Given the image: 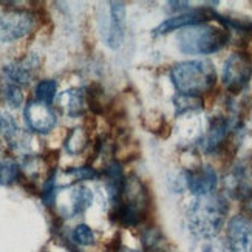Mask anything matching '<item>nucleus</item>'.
Masks as SVG:
<instances>
[{
  "label": "nucleus",
  "instance_id": "nucleus-1",
  "mask_svg": "<svg viewBox=\"0 0 252 252\" xmlns=\"http://www.w3.org/2000/svg\"><path fill=\"white\" fill-rule=\"evenodd\" d=\"M227 212L229 204L221 195L211 193L195 196L186 214L189 231L198 238L212 240L221 232Z\"/></svg>",
  "mask_w": 252,
  "mask_h": 252
},
{
  "label": "nucleus",
  "instance_id": "nucleus-2",
  "mask_svg": "<svg viewBox=\"0 0 252 252\" xmlns=\"http://www.w3.org/2000/svg\"><path fill=\"white\" fill-rule=\"evenodd\" d=\"M170 79L181 96L200 97L214 89L217 71L211 61H186L173 65L170 70Z\"/></svg>",
  "mask_w": 252,
  "mask_h": 252
},
{
  "label": "nucleus",
  "instance_id": "nucleus-3",
  "mask_svg": "<svg viewBox=\"0 0 252 252\" xmlns=\"http://www.w3.org/2000/svg\"><path fill=\"white\" fill-rule=\"evenodd\" d=\"M231 40V32L226 27H215L209 24H200L181 30L177 37L178 47L184 54L207 56L220 51Z\"/></svg>",
  "mask_w": 252,
  "mask_h": 252
},
{
  "label": "nucleus",
  "instance_id": "nucleus-4",
  "mask_svg": "<svg viewBox=\"0 0 252 252\" xmlns=\"http://www.w3.org/2000/svg\"><path fill=\"white\" fill-rule=\"evenodd\" d=\"M252 78V61L248 53L237 51L231 54L223 67L221 81L229 93L238 94L245 90Z\"/></svg>",
  "mask_w": 252,
  "mask_h": 252
},
{
  "label": "nucleus",
  "instance_id": "nucleus-5",
  "mask_svg": "<svg viewBox=\"0 0 252 252\" xmlns=\"http://www.w3.org/2000/svg\"><path fill=\"white\" fill-rule=\"evenodd\" d=\"M36 14L27 9H6L0 13V42H14L30 34Z\"/></svg>",
  "mask_w": 252,
  "mask_h": 252
},
{
  "label": "nucleus",
  "instance_id": "nucleus-6",
  "mask_svg": "<svg viewBox=\"0 0 252 252\" xmlns=\"http://www.w3.org/2000/svg\"><path fill=\"white\" fill-rule=\"evenodd\" d=\"M227 252H252V220L245 215H235L227 221Z\"/></svg>",
  "mask_w": 252,
  "mask_h": 252
},
{
  "label": "nucleus",
  "instance_id": "nucleus-7",
  "mask_svg": "<svg viewBox=\"0 0 252 252\" xmlns=\"http://www.w3.org/2000/svg\"><path fill=\"white\" fill-rule=\"evenodd\" d=\"M24 116L28 128L42 135L50 133L58 124V116L51 108V105L39 102L36 99H30L27 102Z\"/></svg>",
  "mask_w": 252,
  "mask_h": 252
},
{
  "label": "nucleus",
  "instance_id": "nucleus-8",
  "mask_svg": "<svg viewBox=\"0 0 252 252\" xmlns=\"http://www.w3.org/2000/svg\"><path fill=\"white\" fill-rule=\"evenodd\" d=\"M184 184L195 196L215 193L218 177L211 166H198L184 172Z\"/></svg>",
  "mask_w": 252,
  "mask_h": 252
},
{
  "label": "nucleus",
  "instance_id": "nucleus-9",
  "mask_svg": "<svg viewBox=\"0 0 252 252\" xmlns=\"http://www.w3.org/2000/svg\"><path fill=\"white\" fill-rule=\"evenodd\" d=\"M212 16H215V14L211 9L196 8L193 11H188V13H183V14L166 19L158 28H155V32H153V34L161 36V34H167V32L175 31V30H184V28L193 27V25L206 24Z\"/></svg>",
  "mask_w": 252,
  "mask_h": 252
},
{
  "label": "nucleus",
  "instance_id": "nucleus-10",
  "mask_svg": "<svg viewBox=\"0 0 252 252\" xmlns=\"http://www.w3.org/2000/svg\"><path fill=\"white\" fill-rule=\"evenodd\" d=\"M126 36V5L123 2L108 3V28L105 31V43L112 50L123 45Z\"/></svg>",
  "mask_w": 252,
  "mask_h": 252
},
{
  "label": "nucleus",
  "instance_id": "nucleus-11",
  "mask_svg": "<svg viewBox=\"0 0 252 252\" xmlns=\"http://www.w3.org/2000/svg\"><path fill=\"white\" fill-rule=\"evenodd\" d=\"M40 65V61L36 54H30L25 59H20V61H16L13 63L6 65L3 68V74L9 79L8 82L11 84H16V85H27L30 84L32 74L34 71L39 68Z\"/></svg>",
  "mask_w": 252,
  "mask_h": 252
},
{
  "label": "nucleus",
  "instance_id": "nucleus-12",
  "mask_svg": "<svg viewBox=\"0 0 252 252\" xmlns=\"http://www.w3.org/2000/svg\"><path fill=\"white\" fill-rule=\"evenodd\" d=\"M227 133H229V121L223 116H217L214 118L211 124H209V130H207V135L204 138V150L207 153H214L217 150H220L227 139Z\"/></svg>",
  "mask_w": 252,
  "mask_h": 252
},
{
  "label": "nucleus",
  "instance_id": "nucleus-13",
  "mask_svg": "<svg viewBox=\"0 0 252 252\" xmlns=\"http://www.w3.org/2000/svg\"><path fill=\"white\" fill-rule=\"evenodd\" d=\"M0 135L13 149H24L27 146V141L24 139V135H22L14 118L5 112L0 113Z\"/></svg>",
  "mask_w": 252,
  "mask_h": 252
},
{
  "label": "nucleus",
  "instance_id": "nucleus-14",
  "mask_svg": "<svg viewBox=\"0 0 252 252\" xmlns=\"http://www.w3.org/2000/svg\"><path fill=\"white\" fill-rule=\"evenodd\" d=\"M71 200V214L70 215H82L93 203V192L82 184L74 186L70 193Z\"/></svg>",
  "mask_w": 252,
  "mask_h": 252
},
{
  "label": "nucleus",
  "instance_id": "nucleus-15",
  "mask_svg": "<svg viewBox=\"0 0 252 252\" xmlns=\"http://www.w3.org/2000/svg\"><path fill=\"white\" fill-rule=\"evenodd\" d=\"M59 101H67L63 104L65 112L71 118H78L84 113L85 94L81 89H70L59 96Z\"/></svg>",
  "mask_w": 252,
  "mask_h": 252
},
{
  "label": "nucleus",
  "instance_id": "nucleus-16",
  "mask_svg": "<svg viewBox=\"0 0 252 252\" xmlns=\"http://www.w3.org/2000/svg\"><path fill=\"white\" fill-rule=\"evenodd\" d=\"M90 139V133L84 127H76L68 131V136L65 139V150L70 155H79V153L87 147Z\"/></svg>",
  "mask_w": 252,
  "mask_h": 252
},
{
  "label": "nucleus",
  "instance_id": "nucleus-17",
  "mask_svg": "<svg viewBox=\"0 0 252 252\" xmlns=\"http://www.w3.org/2000/svg\"><path fill=\"white\" fill-rule=\"evenodd\" d=\"M56 92H58V82L54 79H43L36 85L34 90V99L43 104L51 105V102L56 97Z\"/></svg>",
  "mask_w": 252,
  "mask_h": 252
},
{
  "label": "nucleus",
  "instance_id": "nucleus-18",
  "mask_svg": "<svg viewBox=\"0 0 252 252\" xmlns=\"http://www.w3.org/2000/svg\"><path fill=\"white\" fill-rule=\"evenodd\" d=\"M56 172L58 169H51L48 177L43 183L42 188V203L47 207H53L56 203V196H58V186H56Z\"/></svg>",
  "mask_w": 252,
  "mask_h": 252
},
{
  "label": "nucleus",
  "instance_id": "nucleus-19",
  "mask_svg": "<svg viewBox=\"0 0 252 252\" xmlns=\"http://www.w3.org/2000/svg\"><path fill=\"white\" fill-rule=\"evenodd\" d=\"M19 164L11 159H0V186H9L19 180Z\"/></svg>",
  "mask_w": 252,
  "mask_h": 252
},
{
  "label": "nucleus",
  "instance_id": "nucleus-20",
  "mask_svg": "<svg viewBox=\"0 0 252 252\" xmlns=\"http://www.w3.org/2000/svg\"><path fill=\"white\" fill-rule=\"evenodd\" d=\"M71 240L76 246H93L96 242V237L93 229L89 224H78L73 229V234H71Z\"/></svg>",
  "mask_w": 252,
  "mask_h": 252
},
{
  "label": "nucleus",
  "instance_id": "nucleus-21",
  "mask_svg": "<svg viewBox=\"0 0 252 252\" xmlns=\"http://www.w3.org/2000/svg\"><path fill=\"white\" fill-rule=\"evenodd\" d=\"M0 93L3 94L5 102L9 107H13V108H19L22 105V102H24V93H22V89H20L19 85H16V84L6 82L2 87Z\"/></svg>",
  "mask_w": 252,
  "mask_h": 252
},
{
  "label": "nucleus",
  "instance_id": "nucleus-22",
  "mask_svg": "<svg viewBox=\"0 0 252 252\" xmlns=\"http://www.w3.org/2000/svg\"><path fill=\"white\" fill-rule=\"evenodd\" d=\"M67 175H74L78 180H94L99 177V173H97L93 167L90 166H82V167H73V169H67L65 170Z\"/></svg>",
  "mask_w": 252,
  "mask_h": 252
},
{
  "label": "nucleus",
  "instance_id": "nucleus-23",
  "mask_svg": "<svg viewBox=\"0 0 252 252\" xmlns=\"http://www.w3.org/2000/svg\"><path fill=\"white\" fill-rule=\"evenodd\" d=\"M42 159H43V162H45L47 166L50 167V170H51V169H58L56 166H58V161H59V150H54V149L47 150V152L42 155Z\"/></svg>",
  "mask_w": 252,
  "mask_h": 252
}]
</instances>
